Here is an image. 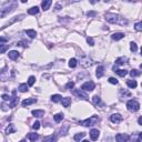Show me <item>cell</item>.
<instances>
[{"instance_id":"cell-29","label":"cell","mask_w":142,"mask_h":142,"mask_svg":"<svg viewBox=\"0 0 142 142\" xmlns=\"http://www.w3.org/2000/svg\"><path fill=\"white\" fill-rule=\"evenodd\" d=\"M62 100V97L60 94H53V96H51V101L54 102V103H57V102H60Z\"/></svg>"},{"instance_id":"cell-45","label":"cell","mask_w":142,"mask_h":142,"mask_svg":"<svg viewBox=\"0 0 142 142\" xmlns=\"http://www.w3.org/2000/svg\"><path fill=\"white\" fill-rule=\"evenodd\" d=\"M2 100L3 101H8V100H10V97L9 96H8V94H2Z\"/></svg>"},{"instance_id":"cell-8","label":"cell","mask_w":142,"mask_h":142,"mask_svg":"<svg viewBox=\"0 0 142 142\" xmlns=\"http://www.w3.org/2000/svg\"><path fill=\"white\" fill-rule=\"evenodd\" d=\"M122 120H123V118H122V116L119 113H113L110 116V121L113 122V123H119Z\"/></svg>"},{"instance_id":"cell-30","label":"cell","mask_w":142,"mask_h":142,"mask_svg":"<svg viewBox=\"0 0 142 142\" xmlns=\"http://www.w3.org/2000/svg\"><path fill=\"white\" fill-rule=\"evenodd\" d=\"M68 130H69V124H65L63 127L60 129V136H67Z\"/></svg>"},{"instance_id":"cell-2","label":"cell","mask_w":142,"mask_h":142,"mask_svg":"<svg viewBox=\"0 0 142 142\" xmlns=\"http://www.w3.org/2000/svg\"><path fill=\"white\" fill-rule=\"evenodd\" d=\"M98 121H99V117H98V116H92V117H90L89 119L79 121V124L83 125V127H92V125L96 124Z\"/></svg>"},{"instance_id":"cell-10","label":"cell","mask_w":142,"mask_h":142,"mask_svg":"<svg viewBox=\"0 0 142 142\" xmlns=\"http://www.w3.org/2000/svg\"><path fill=\"white\" fill-rule=\"evenodd\" d=\"M38 100L36 99V98H28V99H25L22 102H21V105L22 106H28V105H30V104H33V103H36Z\"/></svg>"},{"instance_id":"cell-25","label":"cell","mask_w":142,"mask_h":142,"mask_svg":"<svg viewBox=\"0 0 142 142\" xmlns=\"http://www.w3.org/2000/svg\"><path fill=\"white\" fill-rule=\"evenodd\" d=\"M15 132H16V128L13 124H9L6 128V134H11V133H15Z\"/></svg>"},{"instance_id":"cell-16","label":"cell","mask_w":142,"mask_h":142,"mask_svg":"<svg viewBox=\"0 0 142 142\" xmlns=\"http://www.w3.org/2000/svg\"><path fill=\"white\" fill-rule=\"evenodd\" d=\"M51 5H52V1H51V0H45V1H42V3H41L42 10L43 11H47L50 8Z\"/></svg>"},{"instance_id":"cell-22","label":"cell","mask_w":142,"mask_h":142,"mask_svg":"<svg viewBox=\"0 0 142 142\" xmlns=\"http://www.w3.org/2000/svg\"><path fill=\"white\" fill-rule=\"evenodd\" d=\"M113 71L114 72H117V74H119L120 77H125L128 74V71L125 70V69H113Z\"/></svg>"},{"instance_id":"cell-34","label":"cell","mask_w":142,"mask_h":142,"mask_svg":"<svg viewBox=\"0 0 142 142\" xmlns=\"http://www.w3.org/2000/svg\"><path fill=\"white\" fill-rule=\"evenodd\" d=\"M129 73H130V76H131L132 78H134V77H139L141 72H140L139 70H137V69H132V70L130 71Z\"/></svg>"},{"instance_id":"cell-51","label":"cell","mask_w":142,"mask_h":142,"mask_svg":"<svg viewBox=\"0 0 142 142\" xmlns=\"http://www.w3.org/2000/svg\"><path fill=\"white\" fill-rule=\"evenodd\" d=\"M20 142H27V141H26V140H21Z\"/></svg>"},{"instance_id":"cell-40","label":"cell","mask_w":142,"mask_h":142,"mask_svg":"<svg viewBox=\"0 0 142 142\" xmlns=\"http://www.w3.org/2000/svg\"><path fill=\"white\" fill-rule=\"evenodd\" d=\"M134 28L137 31H141L142 30V22H137L134 25Z\"/></svg>"},{"instance_id":"cell-23","label":"cell","mask_w":142,"mask_h":142,"mask_svg":"<svg viewBox=\"0 0 142 142\" xmlns=\"http://www.w3.org/2000/svg\"><path fill=\"white\" fill-rule=\"evenodd\" d=\"M28 13L31 15V16H36L39 13V8L36 6V7H31L30 9H28Z\"/></svg>"},{"instance_id":"cell-20","label":"cell","mask_w":142,"mask_h":142,"mask_svg":"<svg viewBox=\"0 0 142 142\" xmlns=\"http://www.w3.org/2000/svg\"><path fill=\"white\" fill-rule=\"evenodd\" d=\"M31 113L33 114V117H37V118H41L45 116V111L43 110H32Z\"/></svg>"},{"instance_id":"cell-11","label":"cell","mask_w":142,"mask_h":142,"mask_svg":"<svg viewBox=\"0 0 142 142\" xmlns=\"http://www.w3.org/2000/svg\"><path fill=\"white\" fill-rule=\"evenodd\" d=\"M15 7H16V5L11 6V7H9V8H2V9H0V18H3L8 12H11V11L13 10Z\"/></svg>"},{"instance_id":"cell-18","label":"cell","mask_w":142,"mask_h":142,"mask_svg":"<svg viewBox=\"0 0 142 142\" xmlns=\"http://www.w3.org/2000/svg\"><path fill=\"white\" fill-rule=\"evenodd\" d=\"M128 62V57H120L116 60V65L117 66H121V65H124Z\"/></svg>"},{"instance_id":"cell-14","label":"cell","mask_w":142,"mask_h":142,"mask_svg":"<svg viewBox=\"0 0 142 142\" xmlns=\"http://www.w3.org/2000/svg\"><path fill=\"white\" fill-rule=\"evenodd\" d=\"M17 101H18V98L16 96V91H13L12 92V99H11L9 102V108H15V106L17 105Z\"/></svg>"},{"instance_id":"cell-31","label":"cell","mask_w":142,"mask_h":142,"mask_svg":"<svg viewBox=\"0 0 142 142\" xmlns=\"http://www.w3.org/2000/svg\"><path fill=\"white\" fill-rule=\"evenodd\" d=\"M28 88H29V87H28V84H27V83H21L20 86H19L18 90H19L20 92H27V91L29 90Z\"/></svg>"},{"instance_id":"cell-35","label":"cell","mask_w":142,"mask_h":142,"mask_svg":"<svg viewBox=\"0 0 142 142\" xmlns=\"http://www.w3.org/2000/svg\"><path fill=\"white\" fill-rule=\"evenodd\" d=\"M92 102H93V104H96V105L100 104V102H101L100 97H99V96H94V97L92 98Z\"/></svg>"},{"instance_id":"cell-7","label":"cell","mask_w":142,"mask_h":142,"mask_svg":"<svg viewBox=\"0 0 142 142\" xmlns=\"http://www.w3.org/2000/svg\"><path fill=\"white\" fill-rule=\"evenodd\" d=\"M129 138H130V136L127 134V133H118L116 136V140H117V142H128Z\"/></svg>"},{"instance_id":"cell-33","label":"cell","mask_w":142,"mask_h":142,"mask_svg":"<svg viewBox=\"0 0 142 142\" xmlns=\"http://www.w3.org/2000/svg\"><path fill=\"white\" fill-rule=\"evenodd\" d=\"M77 65H78V61H77L76 58H71L69 60V67L70 68H76Z\"/></svg>"},{"instance_id":"cell-44","label":"cell","mask_w":142,"mask_h":142,"mask_svg":"<svg viewBox=\"0 0 142 142\" xmlns=\"http://www.w3.org/2000/svg\"><path fill=\"white\" fill-rule=\"evenodd\" d=\"M87 16L90 18V17H96L97 16V12L96 11H89V12H87Z\"/></svg>"},{"instance_id":"cell-24","label":"cell","mask_w":142,"mask_h":142,"mask_svg":"<svg viewBox=\"0 0 142 142\" xmlns=\"http://www.w3.org/2000/svg\"><path fill=\"white\" fill-rule=\"evenodd\" d=\"M84 136H86V133H83V132L77 133V134H74V137H73V140H74V141H77V142H80V141H81V140L84 138Z\"/></svg>"},{"instance_id":"cell-1","label":"cell","mask_w":142,"mask_h":142,"mask_svg":"<svg viewBox=\"0 0 142 142\" xmlns=\"http://www.w3.org/2000/svg\"><path fill=\"white\" fill-rule=\"evenodd\" d=\"M104 18H105V20L110 23H117V25H120V26H127L128 25L127 19H124L123 17H121V16L117 15V13L108 12V13H105Z\"/></svg>"},{"instance_id":"cell-42","label":"cell","mask_w":142,"mask_h":142,"mask_svg":"<svg viewBox=\"0 0 142 142\" xmlns=\"http://www.w3.org/2000/svg\"><path fill=\"white\" fill-rule=\"evenodd\" d=\"M39 128H40V122H39V121H36V122H33V124H32V129H34V130H38Z\"/></svg>"},{"instance_id":"cell-32","label":"cell","mask_w":142,"mask_h":142,"mask_svg":"<svg viewBox=\"0 0 142 142\" xmlns=\"http://www.w3.org/2000/svg\"><path fill=\"white\" fill-rule=\"evenodd\" d=\"M26 33H27V36H29L30 38H36L37 37V32H36L34 30H32V29H28V30H26Z\"/></svg>"},{"instance_id":"cell-19","label":"cell","mask_w":142,"mask_h":142,"mask_svg":"<svg viewBox=\"0 0 142 142\" xmlns=\"http://www.w3.org/2000/svg\"><path fill=\"white\" fill-rule=\"evenodd\" d=\"M61 102H62V105H63L65 108H68V106H70V104H71V98H69V97L62 98Z\"/></svg>"},{"instance_id":"cell-43","label":"cell","mask_w":142,"mask_h":142,"mask_svg":"<svg viewBox=\"0 0 142 142\" xmlns=\"http://www.w3.org/2000/svg\"><path fill=\"white\" fill-rule=\"evenodd\" d=\"M109 82L111 84H118V80L116 78H109Z\"/></svg>"},{"instance_id":"cell-39","label":"cell","mask_w":142,"mask_h":142,"mask_svg":"<svg viewBox=\"0 0 142 142\" xmlns=\"http://www.w3.org/2000/svg\"><path fill=\"white\" fill-rule=\"evenodd\" d=\"M73 87H74V82L69 81L68 83L66 84V89H67V90H69V89H73Z\"/></svg>"},{"instance_id":"cell-36","label":"cell","mask_w":142,"mask_h":142,"mask_svg":"<svg viewBox=\"0 0 142 142\" xmlns=\"http://www.w3.org/2000/svg\"><path fill=\"white\" fill-rule=\"evenodd\" d=\"M130 50L132 51V52H137L138 51V46L136 42H131L130 43Z\"/></svg>"},{"instance_id":"cell-4","label":"cell","mask_w":142,"mask_h":142,"mask_svg":"<svg viewBox=\"0 0 142 142\" xmlns=\"http://www.w3.org/2000/svg\"><path fill=\"white\" fill-rule=\"evenodd\" d=\"M94 88H96V84H94V82H92V81H87L81 86V90H83V91H89V92L93 91Z\"/></svg>"},{"instance_id":"cell-21","label":"cell","mask_w":142,"mask_h":142,"mask_svg":"<svg viewBox=\"0 0 142 142\" xmlns=\"http://www.w3.org/2000/svg\"><path fill=\"white\" fill-rule=\"evenodd\" d=\"M127 86L129 87L130 89H134V88H137L138 83H137L136 80H132V79H130V80H127Z\"/></svg>"},{"instance_id":"cell-17","label":"cell","mask_w":142,"mask_h":142,"mask_svg":"<svg viewBox=\"0 0 142 142\" xmlns=\"http://www.w3.org/2000/svg\"><path fill=\"white\" fill-rule=\"evenodd\" d=\"M124 33L123 32H114L112 36H111V38H112V40H116V41H118V40H121L122 38H124Z\"/></svg>"},{"instance_id":"cell-5","label":"cell","mask_w":142,"mask_h":142,"mask_svg":"<svg viewBox=\"0 0 142 142\" xmlns=\"http://www.w3.org/2000/svg\"><path fill=\"white\" fill-rule=\"evenodd\" d=\"M80 65L83 67V68H88V67H91L93 65V61H92V59L91 58H89V57H83L80 60Z\"/></svg>"},{"instance_id":"cell-50","label":"cell","mask_w":142,"mask_h":142,"mask_svg":"<svg viewBox=\"0 0 142 142\" xmlns=\"http://www.w3.org/2000/svg\"><path fill=\"white\" fill-rule=\"evenodd\" d=\"M82 142H89V140H83V141H82Z\"/></svg>"},{"instance_id":"cell-37","label":"cell","mask_w":142,"mask_h":142,"mask_svg":"<svg viewBox=\"0 0 142 142\" xmlns=\"http://www.w3.org/2000/svg\"><path fill=\"white\" fill-rule=\"evenodd\" d=\"M34 82H36V77H33V76H30V77H29V79H28V87L33 86V84H34Z\"/></svg>"},{"instance_id":"cell-48","label":"cell","mask_w":142,"mask_h":142,"mask_svg":"<svg viewBox=\"0 0 142 142\" xmlns=\"http://www.w3.org/2000/svg\"><path fill=\"white\" fill-rule=\"evenodd\" d=\"M60 8H61V5H60V3H57V5H56V10L57 11L60 10Z\"/></svg>"},{"instance_id":"cell-12","label":"cell","mask_w":142,"mask_h":142,"mask_svg":"<svg viewBox=\"0 0 142 142\" xmlns=\"http://www.w3.org/2000/svg\"><path fill=\"white\" fill-rule=\"evenodd\" d=\"M9 79V72L7 71V67H5V69L0 71V80L1 81H7Z\"/></svg>"},{"instance_id":"cell-6","label":"cell","mask_w":142,"mask_h":142,"mask_svg":"<svg viewBox=\"0 0 142 142\" xmlns=\"http://www.w3.org/2000/svg\"><path fill=\"white\" fill-rule=\"evenodd\" d=\"M73 93L76 94L78 98H80V99H82V100H89V96L86 93V91H83V90H81V89L74 90Z\"/></svg>"},{"instance_id":"cell-49","label":"cell","mask_w":142,"mask_h":142,"mask_svg":"<svg viewBox=\"0 0 142 142\" xmlns=\"http://www.w3.org/2000/svg\"><path fill=\"white\" fill-rule=\"evenodd\" d=\"M138 123H139V125H142V118L141 117L138 119Z\"/></svg>"},{"instance_id":"cell-13","label":"cell","mask_w":142,"mask_h":142,"mask_svg":"<svg viewBox=\"0 0 142 142\" xmlns=\"http://www.w3.org/2000/svg\"><path fill=\"white\" fill-rule=\"evenodd\" d=\"M8 56H9V59H11V60H17V59H18L19 57H20V54H19L18 51H16V50H11V51H9Z\"/></svg>"},{"instance_id":"cell-15","label":"cell","mask_w":142,"mask_h":142,"mask_svg":"<svg viewBox=\"0 0 142 142\" xmlns=\"http://www.w3.org/2000/svg\"><path fill=\"white\" fill-rule=\"evenodd\" d=\"M57 140H58V137L56 134H50L48 137L43 138V142H57Z\"/></svg>"},{"instance_id":"cell-3","label":"cell","mask_w":142,"mask_h":142,"mask_svg":"<svg viewBox=\"0 0 142 142\" xmlns=\"http://www.w3.org/2000/svg\"><path fill=\"white\" fill-rule=\"evenodd\" d=\"M127 108L129 111H132V112H137L138 110L140 109V103L138 102L136 99H131L127 102Z\"/></svg>"},{"instance_id":"cell-46","label":"cell","mask_w":142,"mask_h":142,"mask_svg":"<svg viewBox=\"0 0 142 142\" xmlns=\"http://www.w3.org/2000/svg\"><path fill=\"white\" fill-rule=\"evenodd\" d=\"M17 46H22V47H28V42H26V41H21V42H19Z\"/></svg>"},{"instance_id":"cell-26","label":"cell","mask_w":142,"mask_h":142,"mask_svg":"<svg viewBox=\"0 0 142 142\" xmlns=\"http://www.w3.org/2000/svg\"><path fill=\"white\" fill-rule=\"evenodd\" d=\"M28 139L31 142H36L39 139V134H38V133H29V134H28Z\"/></svg>"},{"instance_id":"cell-41","label":"cell","mask_w":142,"mask_h":142,"mask_svg":"<svg viewBox=\"0 0 142 142\" xmlns=\"http://www.w3.org/2000/svg\"><path fill=\"white\" fill-rule=\"evenodd\" d=\"M87 42H88V45L89 46H94V40H93V38H91V37H88L87 38Z\"/></svg>"},{"instance_id":"cell-9","label":"cell","mask_w":142,"mask_h":142,"mask_svg":"<svg viewBox=\"0 0 142 142\" xmlns=\"http://www.w3.org/2000/svg\"><path fill=\"white\" fill-rule=\"evenodd\" d=\"M90 138H91L92 141H97L99 139V136H100V131L98 129H92L91 131H90Z\"/></svg>"},{"instance_id":"cell-47","label":"cell","mask_w":142,"mask_h":142,"mask_svg":"<svg viewBox=\"0 0 142 142\" xmlns=\"http://www.w3.org/2000/svg\"><path fill=\"white\" fill-rule=\"evenodd\" d=\"M8 41V38L5 37H0V42H7Z\"/></svg>"},{"instance_id":"cell-27","label":"cell","mask_w":142,"mask_h":142,"mask_svg":"<svg viewBox=\"0 0 142 142\" xmlns=\"http://www.w3.org/2000/svg\"><path fill=\"white\" fill-rule=\"evenodd\" d=\"M63 118H65L63 113H57V114H54V116H53V119H54V121H56L57 123H59L60 121H62Z\"/></svg>"},{"instance_id":"cell-28","label":"cell","mask_w":142,"mask_h":142,"mask_svg":"<svg viewBox=\"0 0 142 142\" xmlns=\"http://www.w3.org/2000/svg\"><path fill=\"white\" fill-rule=\"evenodd\" d=\"M103 70H104V68L102 66H99L97 68V72H96V74H97V77L98 78H101V77H103Z\"/></svg>"},{"instance_id":"cell-38","label":"cell","mask_w":142,"mask_h":142,"mask_svg":"<svg viewBox=\"0 0 142 142\" xmlns=\"http://www.w3.org/2000/svg\"><path fill=\"white\" fill-rule=\"evenodd\" d=\"M8 48H9L8 45H0V53H5L8 50Z\"/></svg>"}]
</instances>
